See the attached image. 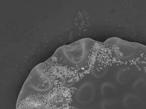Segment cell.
<instances>
[{"instance_id":"cell-1","label":"cell","mask_w":146,"mask_h":109,"mask_svg":"<svg viewBox=\"0 0 146 109\" xmlns=\"http://www.w3.org/2000/svg\"><path fill=\"white\" fill-rule=\"evenodd\" d=\"M95 93V88L93 83L86 82L83 83L77 90L75 98L80 103L87 104L92 101Z\"/></svg>"},{"instance_id":"cell-2","label":"cell","mask_w":146,"mask_h":109,"mask_svg":"<svg viewBox=\"0 0 146 109\" xmlns=\"http://www.w3.org/2000/svg\"><path fill=\"white\" fill-rule=\"evenodd\" d=\"M66 97L62 92L57 91L49 95L47 99V104L50 106L58 107L63 104L66 102Z\"/></svg>"},{"instance_id":"cell-3","label":"cell","mask_w":146,"mask_h":109,"mask_svg":"<svg viewBox=\"0 0 146 109\" xmlns=\"http://www.w3.org/2000/svg\"><path fill=\"white\" fill-rule=\"evenodd\" d=\"M92 73L93 76L98 78H102L106 74L107 71L106 66L103 64L94 65L91 68Z\"/></svg>"},{"instance_id":"cell-4","label":"cell","mask_w":146,"mask_h":109,"mask_svg":"<svg viewBox=\"0 0 146 109\" xmlns=\"http://www.w3.org/2000/svg\"><path fill=\"white\" fill-rule=\"evenodd\" d=\"M60 78L63 84L67 86H71L74 83L75 80L74 75L69 71L62 73Z\"/></svg>"},{"instance_id":"cell-5","label":"cell","mask_w":146,"mask_h":109,"mask_svg":"<svg viewBox=\"0 0 146 109\" xmlns=\"http://www.w3.org/2000/svg\"><path fill=\"white\" fill-rule=\"evenodd\" d=\"M113 90V87L110 83H106L102 85L101 91L102 93L104 96L110 94L111 93Z\"/></svg>"}]
</instances>
